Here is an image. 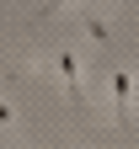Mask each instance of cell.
<instances>
[{
	"label": "cell",
	"mask_w": 139,
	"mask_h": 149,
	"mask_svg": "<svg viewBox=\"0 0 139 149\" xmlns=\"http://www.w3.org/2000/svg\"><path fill=\"white\" fill-rule=\"evenodd\" d=\"M107 91H112V112H118V128H128V123H134V112H128V101H134V74H128V69H112Z\"/></svg>",
	"instance_id": "obj_1"
},
{
	"label": "cell",
	"mask_w": 139,
	"mask_h": 149,
	"mask_svg": "<svg viewBox=\"0 0 139 149\" xmlns=\"http://www.w3.org/2000/svg\"><path fill=\"white\" fill-rule=\"evenodd\" d=\"M54 69H59V80L70 85V96L86 101V91H80V53H75V48H59L54 53Z\"/></svg>",
	"instance_id": "obj_2"
},
{
	"label": "cell",
	"mask_w": 139,
	"mask_h": 149,
	"mask_svg": "<svg viewBox=\"0 0 139 149\" xmlns=\"http://www.w3.org/2000/svg\"><path fill=\"white\" fill-rule=\"evenodd\" d=\"M75 22L86 27V37H91V43H102V48L112 43V27H107V22H102V16H96L91 6H75Z\"/></svg>",
	"instance_id": "obj_3"
},
{
	"label": "cell",
	"mask_w": 139,
	"mask_h": 149,
	"mask_svg": "<svg viewBox=\"0 0 139 149\" xmlns=\"http://www.w3.org/2000/svg\"><path fill=\"white\" fill-rule=\"evenodd\" d=\"M0 128H16V107H11L6 96H0Z\"/></svg>",
	"instance_id": "obj_4"
},
{
	"label": "cell",
	"mask_w": 139,
	"mask_h": 149,
	"mask_svg": "<svg viewBox=\"0 0 139 149\" xmlns=\"http://www.w3.org/2000/svg\"><path fill=\"white\" fill-rule=\"evenodd\" d=\"M134 91H139V74H134Z\"/></svg>",
	"instance_id": "obj_5"
}]
</instances>
